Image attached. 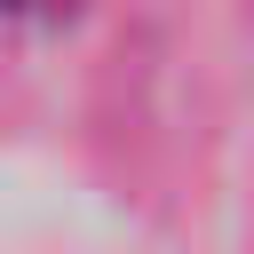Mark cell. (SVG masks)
Here are the masks:
<instances>
[{
    "label": "cell",
    "mask_w": 254,
    "mask_h": 254,
    "mask_svg": "<svg viewBox=\"0 0 254 254\" xmlns=\"http://www.w3.org/2000/svg\"><path fill=\"white\" fill-rule=\"evenodd\" d=\"M16 8H24V0H16Z\"/></svg>",
    "instance_id": "1"
}]
</instances>
